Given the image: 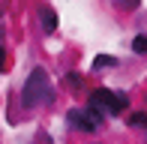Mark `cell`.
I'll return each instance as SVG.
<instances>
[{"mask_svg": "<svg viewBox=\"0 0 147 144\" xmlns=\"http://www.w3.org/2000/svg\"><path fill=\"white\" fill-rule=\"evenodd\" d=\"M54 102V87H51V75L45 66H33L30 75L24 78L21 87V105L24 108H42Z\"/></svg>", "mask_w": 147, "mask_h": 144, "instance_id": "6da1fadb", "label": "cell"}, {"mask_svg": "<svg viewBox=\"0 0 147 144\" xmlns=\"http://www.w3.org/2000/svg\"><path fill=\"white\" fill-rule=\"evenodd\" d=\"M87 105L105 117H120L123 111H129V93L126 90H111V87H96V90H90Z\"/></svg>", "mask_w": 147, "mask_h": 144, "instance_id": "7a4b0ae2", "label": "cell"}, {"mask_svg": "<svg viewBox=\"0 0 147 144\" xmlns=\"http://www.w3.org/2000/svg\"><path fill=\"white\" fill-rule=\"evenodd\" d=\"M66 126L72 132H81V135H96L105 129V114H99L96 108L84 105V108H69L66 111Z\"/></svg>", "mask_w": 147, "mask_h": 144, "instance_id": "3957f363", "label": "cell"}, {"mask_svg": "<svg viewBox=\"0 0 147 144\" xmlns=\"http://www.w3.org/2000/svg\"><path fill=\"white\" fill-rule=\"evenodd\" d=\"M36 18H39V27H42L45 36L57 33L60 18H57V12H54V6H51V3H42V6H39V9H36Z\"/></svg>", "mask_w": 147, "mask_h": 144, "instance_id": "277c9868", "label": "cell"}, {"mask_svg": "<svg viewBox=\"0 0 147 144\" xmlns=\"http://www.w3.org/2000/svg\"><path fill=\"white\" fill-rule=\"evenodd\" d=\"M126 126L147 132V111H132V114H126Z\"/></svg>", "mask_w": 147, "mask_h": 144, "instance_id": "5b68a950", "label": "cell"}, {"mask_svg": "<svg viewBox=\"0 0 147 144\" xmlns=\"http://www.w3.org/2000/svg\"><path fill=\"white\" fill-rule=\"evenodd\" d=\"M129 48H132V54H135V57H147V33H138V36H132Z\"/></svg>", "mask_w": 147, "mask_h": 144, "instance_id": "8992f818", "label": "cell"}, {"mask_svg": "<svg viewBox=\"0 0 147 144\" xmlns=\"http://www.w3.org/2000/svg\"><path fill=\"white\" fill-rule=\"evenodd\" d=\"M111 66H117V57H111V54L93 57V69H111Z\"/></svg>", "mask_w": 147, "mask_h": 144, "instance_id": "52a82bcc", "label": "cell"}, {"mask_svg": "<svg viewBox=\"0 0 147 144\" xmlns=\"http://www.w3.org/2000/svg\"><path fill=\"white\" fill-rule=\"evenodd\" d=\"M66 84H69V87H84V75H78V72H66Z\"/></svg>", "mask_w": 147, "mask_h": 144, "instance_id": "ba28073f", "label": "cell"}, {"mask_svg": "<svg viewBox=\"0 0 147 144\" xmlns=\"http://www.w3.org/2000/svg\"><path fill=\"white\" fill-rule=\"evenodd\" d=\"M117 6H120V9H135L138 0H117Z\"/></svg>", "mask_w": 147, "mask_h": 144, "instance_id": "9c48e42d", "label": "cell"}, {"mask_svg": "<svg viewBox=\"0 0 147 144\" xmlns=\"http://www.w3.org/2000/svg\"><path fill=\"white\" fill-rule=\"evenodd\" d=\"M6 63H9V54H6V48H0V72L6 69Z\"/></svg>", "mask_w": 147, "mask_h": 144, "instance_id": "30bf717a", "label": "cell"}, {"mask_svg": "<svg viewBox=\"0 0 147 144\" xmlns=\"http://www.w3.org/2000/svg\"><path fill=\"white\" fill-rule=\"evenodd\" d=\"M90 144H102V141H90Z\"/></svg>", "mask_w": 147, "mask_h": 144, "instance_id": "8fae6325", "label": "cell"}]
</instances>
